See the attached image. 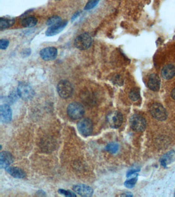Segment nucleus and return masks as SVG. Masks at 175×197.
<instances>
[{"mask_svg":"<svg viewBox=\"0 0 175 197\" xmlns=\"http://www.w3.org/2000/svg\"><path fill=\"white\" fill-rule=\"evenodd\" d=\"M125 196V197H131L133 196L130 193H126L125 195H122V196Z\"/></svg>","mask_w":175,"mask_h":197,"instance_id":"30","label":"nucleus"},{"mask_svg":"<svg viewBox=\"0 0 175 197\" xmlns=\"http://www.w3.org/2000/svg\"><path fill=\"white\" fill-rule=\"evenodd\" d=\"M58 193L61 195H63L66 197H76V195L73 192L67 190H63V189H59L58 190Z\"/></svg>","mask_w":175,"mask_h":197,"instance_id":"24","label":"nucleus"},{"mask_svg":"<svg viewBox=\"0 0 175 197\" xmlns=\"http://www.w3.org/2000/svg\"><path fill=\"white\" fill-rule=\"evenodd\" d=\"M149 111L152 116L157 120L163 121L167 118V112L161 104L155 103L150 106Z\"/></svg>","mask_w":175,"mask_h":197,"instance_id":"5","label":"nucleus"},{"mask_svg":"<svg viewBox=\"0 0 175 197\" xmlns=\"http://www.w3.org/2000/svg\"><path fill=\"white\" fill-rule=\"evenodd\" d=\"M61 22L62 19L60 18V16H54L50 17L47 20L46 25L49 27L52 26L53 25H55V24L59 23Z\"/></svg>","mask_w":175,"mask_h":197,"instance_id":"21","label":"nucleus"},{"mask_svg":"<svg viewBox=\"0 0 175 197\" xmlns=\"http://www.w3.org/2000/svg\"><path fill=\"white\" fill-rule=\"evenodd\" d=\"M68 22L66 21H62L59 23L53 25L52 26L49 27L45 32V35L47 37H52L57 35L61 32L67 26Z\"/></svg>","mask_w":175,"mask_h":197,"instance_id":"11","label":"nucleus"},{"mask_svg":"<svg viewBox=\"0 0 175 197\" xmlns=\"http://www.w3.org/2000/svg\"><path fill=\"white\" fill-rule=\"evenodd\" d=\"M57 92L60 97L63 99H68L73 94V87L69 81L62 80L57 85Z\"/></svg>","mask_w":175,"mask_h":197,"instance_id":"2","label":"nucleus"},{"mask_svg":"<svg viewBox=\"0 0 175 197\" xmlns=\"http://www.w3.org/2000/svg\"><path fill=\"white\" fill-rule=\"evenodd\" d=\"M8 174L15 178L23 179L26 176V174L22 169L17 167H8L5 168Z\"/></svg>","mask_w":175,"mask_h":197,"instance_id":"15","label":"nucleus"},{"mask_svg":"<svg viewBox=\"0 0 175 197\" xmlns=\"http://www.w3.org/2000/svg\"><path fill=\"white\" fill-rule=\"evenodd\" d=\"M137 181V178H134L131 179L129 180H127L125 182L124 184H125L126 187H127V188H132L134 186Z\"/></svg>","mask_w":175,"mask_h":197,"instance_id":"25","label":"nucleus"},{"mask_svg":"<svg viewBox=\"0 0 175 197\" xmlns=\"http://www.w3.org/2000/svg\"><path fill=\"white\" fill-rule=\"evenodd\" d=\"M17 94L22 99L28 101L34 98L35 91L31 85L27 82H22L18 85Z\"/></svg>","mask_w":175,"mask_h":197,"instance_id":"1","label":"nucleus"},{"mask_svg":"<svg viewBox=\"0 0 175 197\" xmlns=\"http://www.w3.org/2000/svg\"><path fill=\"white\" fill-rule=\"evenodd\" d=\"M106 120L111 127L117 129L122 125L123 118L120 111H113L107 115Z\"/></svg>","mask_w":175,"mask_h":197,"instance_id":"8","label":"nucleus"},{"mask_svg":"<svg viewBox=\"0 0 175 197\" xmlns=\"http://www.w3.org/2000/svg\"><path fill=\"white\" fill-rule=\"evenodd\" d=\"M130 126L133 130L142 131L146 128V120L141 115H134L130 119Z\"/></svg>","mask_w":175,"mask_h":197,"instance_id":"6","label":"nucleus"},{"mask_svg":"<svg viewBox=\"0 0 175 197\" xmlns=\"http://www.w3.org/2000/svg\"><path fill=\"white\" fill-rule=\"evenodd\" d=\"M40 55L44 61H53L57 58L58 50L57 48L54 47H46L41 50L40 52Z\"/></svg>","mask_w":175,"mask_h":197,"instance_id":"9","label":"nucleus"},{"mask_svg":"<svg viewBox=\"0 0 175 197\" xmlns=\"http://www.w3.org/2000/svg\"><path fill=\"white\" fill-rule=\"evenodd\" d=\"M171 96H172V97L173 99L175 100V88H174V89L172 91Z\"/></svg>","mask_w":175,"mask_h":197,"instance_id":"29","label":"nucleus"},{"mask_svg":"<svg viewBox=\"0 0 175 197\" xmlns=\"http://www.w3.org/2000/svg\"><path fill=\"white\" fill-rule=\"evenodd\" d=\"M130 99L133 101H137L140 98V92L139 89L137 88H134L130 91L129 94Z\"/></svg>","mask_w":175,"mask_h":197,"instance_id":"20","label":"nucleus"},{"mask_svg":"<svg viewBox=\"0 0 175 197\" xmlns=\"http://www.w3.org/2000/svg\"><path fill=\"white\" fill-rule=\"evenodd\" d=\"M13 156L9 152H2L0 153V167L5 168L13 162Z\"/></svg>","mask_w":175,"mask_h":197,"instance_id":"13","label":"nucleus"},{"mask_svg":"<svg viewBox=\"0 0 175 197\" xmlns=\"http://www.w3.org/2000/svg\"><path fill=\"white\" fill-rule=\"evenodd\" d=\"M15 20L12 16H3L0 18V30L7 29L15 24Z\"/></svg>","mask_w":175,"mask_h":197,"instance_id":"17","label":"nucleus"},{"mask_svg":"<svg viewBox=\"0 0 175 197\" xmlns=\"http://www.w3.org/2000/svg\"><path fill=\"white\" fill-rule=\"evenodd\" d=\"M161 80L159 76L156 73H152L149 76L148 82L149 88L154 91H157L160 87Z\"/></svg>","mask_w":175,"mask_h":197,"instance_id":"14","label":"nucleus"},{"mask_svg":"<svg viewBox=\"0 0 175 197\" xmlns=\"http://www.w3.org/2000/svg\"><path fill=\"white\" fill-rule=\"evenodd\" d=\"M162 77L165 80H170L175 76V66L173 64L165 65L161 70Z\"/></svg>","mask_w":175,"mask_h":197,"instance_id":"16","label":"nucleus"},{"mask_svg":"<svg viewBox=\"0 0 175 197\" xmlns=\"http://www.w3.org/2000/svg\"><path fill=\"white\" fill-rule=\"evenodd\" d=\"M38 23V20L34 16H28L24 18L22 20L21 24L24 27H32L37 25Z\"/></svg>","mask_w":175,"mask_h":197,"instance_id":"19","label":"nucleus"},{"mask_svg":"<svg viewBox=\"0 0 175 197\" xmlns=\"http://www.w3.org/2000/svg\"><path fill=\"white\" fill-rule=\"evenodd\" d=\"M73 191L82 197H91L93 193L92 187L85 184H76L73 187Z\"/></svg>","mask_w":175,"mask_h":197,"instance_id":"10","label":"nucleus"},{"mask_svg":"<svg viewBox=\"0 0 175 197\" xmlns=\"http://www.w3.org/2000/svg\"><path fill=\"white\" fill-rule=\"evenodd\" d=\"M9 42L8 40L3 39L0 40V49L5 50L9 46Z\"/></svg>","mask_w":175,"mask_h":197,"instance_id":"26","label":"nucleus"},{"mask_svg":"<svg viewBox=\"0 0 175 197\" xmlns=\"http://www.w3.org/2000/svg\"><path fill=\"white\" fill-rule=\"evenodd\" d=\"M175 160V152L171 151L162 157L160 159L161 164L162 166L166 167L167 165Z\"/></svg>","mask_w":175,"mask_h":197,"instance_id":"18","label":"nucleus"},{"mask_svg":"<svg viewBox=\"0 0 175 197\" xmlns=\"http://www.w3.org/2000/svg\"><path fill=\"white\" fill-rule=\"evenodd\" d=\"M77 127L78 131L81 134L88 137L92 134L93 123L89 119H83L78 122Z\"/></svg>","mask_w":175,"mask_h":197,"instance_id":"7","label":"nucleus"},{"mask_svg":"<svg viewBox=\"0 0 175 197\" xmlns=\"http://www.w3.org/2000/svg\"><path fill=\"white\" fill-rule=\"evenodd\" d=\"M80 14V12H76V13H74V15H73V16H72V21H73L75 20L78 18V16H79Z\"/></svg>","mask_w":175,"mask_h":197,"instance_id":"28","label":"nucleus"},{"mask_svg":"<svg viewBox=\"0 0 175 197\" xmlns=\"http://www.w3.org/2000/svg\"><path fill=\"white\" fill-rule=\"evenodd\" d=\"M31 54V50L30 49H26L22 53V56L26 57L29 56Z\"/></svg>","mask_w":175,"mask_h":197,"instance_id":"27","label":"nucleus"},{"mask_svg":"<svg viewBox=\"0 0 175 197\" xmlns=\"http://www.w3.org/2000/svg\"><path fill=\"white\" fill-rule=\"evenodd\" d=\"M12 119L11 108L8 104H3L0 107V119L1 122L7 123Z\"/></svg>","mask_w":175,"mask_h":197,"instance_id":"12","label":"nucleus"},{"mask_svg":"<svg viewBox=\"0 0 175 197\" xmlns=\"http://www.w3.org/2000/svg\"><path fill=\"white\" fill-rule=\"evenodd\" d=\"M84 111L82 105L79 103H72L67 107V114L73 120H78L81 118L84 114Z\"/></svg>","mask_w":175,"mask_h":197,"instance_id":"4","label":"nucleus"},{"mask_svg":"<svg viewBox=\"0 0 175 197\" xmlns=\"http://www.w3.org/2000/svg\"><path fill=\"white\" fill-rule=\"evenodd\" d=\"M105 149L110 153H115L118 150L119 145L117 143H110L106 146Z\"/></svg>","mask_w":175,"mask_h":197,"instance_id":"22","label":"nucleus"},{"mask_svg":"<svg viewBox=\"0 0 175 197\" xmlns=\"http://www.w3.org/2000/svg\"><path fill=\"white\" fill-rule=\"evenodd\" d=\"M99 1L100 0H90L86 3L84 7V10H88L93 9L98 5Z\"/></svg>","mask_w":175,"mask_h":197,"instance_id":"23","label":"nucleus"},{"mask_svg":"<svg viewBox=\"0 0 175 197\" xmlns=\"http://www.w3.org/2000/svg\"><path fill=\"white\" fill-rule=\"evenodd\" d=\"M92 44V38L88 33L84 32L78 35L74 41V46L81 50L88 49Z\"/></svg>","mask_w":175,"mask_h":197,"instance_id":"3","label":"nucleus"}]
</instances>
